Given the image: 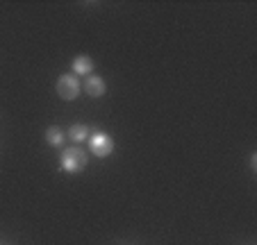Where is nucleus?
Wrapping results in <instances>:
<instances>
[{
	"label": "nucleus",
	"instance_id": "obj_4",
	"mask_svg": "<svg viewBox=\"0 0 257 245\" xmlns=\"http://www.w3.org/2000/svg\"><path fill=\"white\" fill-rule=\"evenodd\" d=\"M82 89H84V93H87V96L102 98V96H105V91H107V84H105V80H102L100 75H89L87 80H84Z\"/></svg>",
	"mask_w": 257,
	"mask_h": 245
},
{
	"label": "nucleus",
	"instance_id": "obj_3",
	"mask_svg": "<svg viewBox=\"0 0 257 245\" xmlns=\"http://www.w3.org/2000/svg\"><path fill=\"white\" fill-rule=\"evenodd\" d=\"M89 150H91L96 157H109L114 152V139L107 132H93L89 136Z\"/></svg>",
	"mask_w": 257,
	"mask_h": 245
},
{
	"label": "nucleus",
	"instance_id": "obj_7",
	"mask_svg": "<svg viewBox=\"0 0 257 245\" xmlns=\"http://www.w3.org/2000/svg\"><path fill=\"white\" fill-rule=\"evenodd\" d=\"M68 139L75 141V143H82V141H87L89 136H91V132H89L87 125H82V123H78V125H73L71 130H68Z\"/></svg>",
	"mask_w": 257,
	"mask_h": 245
},
{
	"label": "nucleus",
	"instance_id": "obj_8",
	"mask_svg": "<svg viewBox=\"0 0 257 245\" xmlns=\"http://www.w3.org/2000/svg\"><path fill=\"white\" fill-rule=\"evenodd\" d=\"M250 166H252V170L257 168V154H252V159H250Z\"/></svg>",
	"mask_w": 257,
	"mask_h": 245
},
{
	"label": "nucleus",
	"instance_id": "obj_2",
	"mask_svg": "<svg viewBox=\"0 0 257 245\" xmlns=\"http://www.w3.org/2000/svg\"><path fill=\"white\" fill-rule=\"evenodd\" d=\"M82 91V84H80L78 75L73 73H64V75L57 77V96L62 100H75Z\"/></svg>",
	"mask_w": 257,
	"mask_h": 245
},
{
	"label": "nucleus",
	"instance_id": "obj_1",
	"mask_svg": "<svg viewBox=\"0 0 257 245\" xmlns=\"http://www.w3.org/2000/svg\"><path fill=\"white\" fill-rule=\"evenodd\" d=\"M89 163V154L84 152L82 148H78V145H73V148H66L62 152V157H59V166H62L64 173H82L84 168H87Z\"/></svg>",
	"mask_w": 257,
	"mask_h": 245
},
{
	"label": "nucleus",
	"instance_id": "obj_6",
	"mask_svg": "<svg viewBox=\"0 0 257 245\" xmlns=\"http://www.w3.org/2000/svg\"><path fill=\"white\" fill-rule=\"evenodd\" d=\"M64 139H66V134H64L57 125H50L48 130H46V143L53 145V148H59V145L64 143Z\"/></svg>",
	"mask_w": 257,
	"mask_h": 245
},
{
	"label": "nucleus",
	"instance_id": "obj_5",
	"mask_svg": "<svg viewBox=\"0 0 257 245\" xmlns=\"http://www.w3.org/2000/svg\"><path fill=\"white\" fill-rule=\"evenodd\" d=\"M73 75H91L93 73V66H96V64H93V59L89 57V55H78V57L73 59Z\"/></svg>",
	"mask_w": 257,
	"mask_h": 245
}]
</instances>
